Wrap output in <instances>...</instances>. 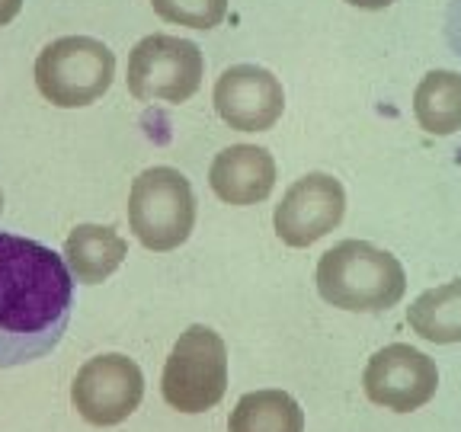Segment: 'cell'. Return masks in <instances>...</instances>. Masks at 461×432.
Returning a JSON list of instances; mask_svg holds the SVG:
<instances>
[{"label":"cell","mask_w":461,"mask_h":432,"mask_svg":"<svg viewBox=\"0 0 461 432\" xmlns=\"http://www.w3.org/2000/svg\"><path fill=\"white\" fill-rule=\"evenodd\" d=\"M115 77V55L90 36H65L45 45L36 58L39 94L58 109L96 103Z\"/></svg>","instance_id":"cell-4"},{"label":"cell","mask_w":461,"mask_h":432,"mask_svg":"<svg viewBox=\"0 0 461 432\" xmlns=\"http://www.w3.org/2000/svg\"><path fill=\"white\" fill-rule=\"evenodd\" d=\"M0 212H4V193H0Z\"/></svg>","instance_id":"cell-20"},{"label":"cell","mask_w":461,"mask_h":432,"mask_svg":"<svg viewBox=\"0 0 461 432\" xmlns=\"http://www.w3.org/2000/svg\"><path fill=\"white\" fill-rule=\"evenodd\" d=\"M144 397V374L122 353L94 356L77 368L71 403L90 426H119L138 410Z\"/></svg>","instance_id":"cell-7"},{"label":"cell","mask_w":461,"mask_h":432,"mask_svg":"<svg viewBox=\"0 0 461 432\" xmlns=\"http://www.w3.org/2000/svg\"><path fill=\"white\" fill-rule=\"evenodd\" d=\"M209 186L228 205H257L276 186V160L257 144H230L215 154Z\"/></svg>","instance_id":"cell-11"},{"label":"cell","mask_w":461,"mask_h":432,"mask_svg":"<svg viewBox=\"0 0 461 432\" xmlns=\"http://www.w3.org/2000/svg\"><path fill=\"white\" fill-rule=\"evenodd\" d=\"M366 397L384 410L411 413L429 403L439 388V368L426 353L407 343H391L368 359L362 374Z\"/></svg>","instance_id":"cell-8"},{"label":"cell","mask_w":461,"mask_h":432,"mask_svg":"<svg viewBox=\"0 0 461 432\" xmlns=\"http://www.w3.org/2000/svg\"><path fill=\"white\" fill-rule=\"evenodd\" d=\"M129 228L138 244L170 253L189 240L195 228V195L189 180L173 166H148L131 180Z\"/></svg>","instance_id":"cell-3"},{"label":"cell","mask_w":461,"mask_h":432,"mask_svg":"<svg viewBox=\"0 0 461 432\" xmlns=\"http://www.w3.org/2000/svg\"><path fill=\"white\" fill-rule=\"evenodd\" d=\"M407 324L429 343H461V279L423 292L407 310Z\"/></svg>","instance_id":"cell-15"},{"label":"cell","mask_w":461,"mask_h":432,"mask_svg":"<svg viewBox=\"0 0 461 432\" xmlns=\"http://www.w3.org/2000/svg\"><path fill=\"white\" fill-rule=\"evenodd\" d=\"M346 4H353V7H359V10H384V7H391L394 0H346Z\"/></svg>","instance_id":"cell-19"},{"label":"cell","mask_w":461,"mask_h":432,"mask_svg":"<svg viewBox=\"0 0 461 432\" xmlns=\"http://www.w3.org/2000/svg\"><path fill=\"white\" fill-rule=\"evenodd\" d=\"M413 115L429 135H455L461 129V74L429 71L413 90Z\"/></svg>","instance_id":"cell-14"},{"label":"cell","mask_w":461,"mask_h":432,"mask_svg":"<svg viewBox=\"0 0 461 432\" xmlns=\"http://www.w3.org/2000/svg\"><path fill=\"white\" fill-rule=\"evenodd\" d=\"M343 183L330 173H308L292 183L276 205V238L285 247H311L343 221Z\"/></svg>","instance_id":"cell-9"},{"label":"cell","mask_w":461,"mask_h":432,"mask_svg":"<svg viewBox=\"0 0 461 432\" xmlns=\"http://www.w3.org/2000/svg\"><path fill=\"white\" fill-rule=\"evenodd\" d=\"M125 256H129V244L103 224H77L65 240V266L71 279L84 285L106 282L122 266Z\"/></svg>","instance_id":"cell-12"},{"label":"cell","mask_w":461,"mask_h":432,"mask_svg":"<svg viewBox=\"0 0 461 432\" xmlns=\"http://www.w3.org/2000/svg\"><path fill=\"white\" fill-rule=\"evenodd\" d=\"M154 14L189 29H215L228 16V0H151Z\"/></svg>","instance_id":"cell-16"},{"label":"cell","mask_w":461,"mask_h":432,"mask_svg":"<svg viewBox=\"0 0 461 432\" xmlns=\"http://www.w3.org/2000/svg\"><path fill=\"white\" fill-rule=\"evenodd\" d=\"M205 58L199 45L154 32L129 51V94L141 103H186L199 90Z\"/></svg>","instance_id":"cell-6"},{"label":"cell","mask_w":461,"mask_h":432,"mask_svg":"<svg viewBox=\"0 0 461 432\" xmlns=\"http://www.w3.org/2000/svg\"><path fill=\"white\" fill-rule=\"evenodd\" d=\"M74 308V279L51 247L0 230V368L49 356Z\"/></svg>","instance_id":"cell-1"},{"label":"cell","mask_w":461,"mask_h":432,"mask_svg":"<svg viewBox=\"0 0 461 432\" xmlns=\"http://www.w3.org/2000/svg\"><path fill=\"white\" fill-rule=\"evenodd\" d=\"M317 292L339 310L378 314L403 298L407 273L394 253L368 240H343L317 263Z\"/></svg>","instance_id":"cell-2"},{"label":"cell","mask_w":461,"mask_h":432,"mask_svg":"<svg viewBox=\"0 0 461 432\" xmlns=\"http://www.w3.org/2000/svg\"><path fill=\"white\" fill-rule=\"evenodd\" d=\"M228 391V346L212 327H189L173 343L160 374V394L180 413L212 410Z\"/></svg>","instance_id":"cell-5"},{"label":"cell","mask_w":461,"mask_h":432,"mask_svg":"<svg viewBox=\"0 0 461 432\" xmlns=\"http://www.w3.org/2000/svg\"><path fill=\"white\" fill-rule=\"evenodd\" d=\"M228 432H304V410L285 391H253L230 410Z\"/></svg>","instance_id":"cell-13"},{"label":"cell","mask_w":461,"mask_h":432,"mask_svg":"<svg viewBox=\"0 0 461 432\" xmlns=\"http://www.w3.org/2000/svg\"><path fill=\"white\" fill-rule=\"evenodd\" d=\"M446 42L461 58V0H448L446 7Z\"/></svg>","instance_id":"cell-17"},{"label":"cell","mask_w":461,"mask_h":432,"mask_svg":"<svg viewBox=\"0 0 461 432\" xmlns=\"http://www.w3.org/2000/svg\"><path fill=\"white\" fill-rule=\"evenodd\" d=\"M23 0H0V26H7L16 14H20Z\"/></svg>","instance_id":"cell-18"},{"label":"cell","mask_w":461,"mask_h":432,"mask_svg":"<svg viewBox=\"0 0 461 432\" xmlns=\"http://www.w3.org/2000/svg\"><path fill=\"white\" fill-rule=\"evenodd\" d=\"M215 112L238 131H269L285 112V90L273 71L234 65L215 80Z\"/></svg>","instance_id":"cell-10"}]
</instances>
